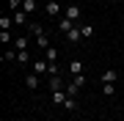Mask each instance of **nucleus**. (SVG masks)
Returning a JSON list of instances; mask_svg holds the SVG:
<instances>
[{
  "label": "nucleus",
  "instance_id": "nucleus-18",
  "mask_svg": "<svg viewBox=\"0 0 124 121\" xmlns=\"http://www.w3.org/2000/svg\"><path fill=\"white\" fill-rule=\"evenodd\" d=\"M102 94H105V96H113V94H116L113 83H105V85H102Z\"/></svg>",
  "mask_w": 124,
  "mask_h": 121
},
{
  "label": "nucleus",
  "instance_id": "nucleus-15",
  "mask_svg": "<svg viewBox=\"0 0 124 121\" xmlns=\"http://www.w3.org/2000/svg\"><path fill=\"white\" fill-rule=\"evenodd\" d=\"M69 69H72V74H83V63H80V61H72Z\"/></svg>",
  "mask_w": 124,
  "mask_h": 121
},
{
  "label": "nucleus",
  "instance_id": "nucleus-16",
  "mask_svg": "<svg viewBox=\"0 0 124 121\" xmlns=\"http://www.w3.org/2000/svg\"><path fill=\"white\" fill-rule=\"evenodd\" d=\"M28 28H31V33H33V36H44V30H41V25H39V22H31Z\"/></svg>",
  "mask_w": 124,
  "mask_h": 121
},
{
  "label": "nucleus",
  "instance_id": "nucleus-29",
  "mask_svg": "<svg viewBox=\"0 0 124 121\" xmlns=\"http://www.w3.org/2000/svg\"><path fill=\"white\" fill-rule=\"evenodd\" d=\"M72 3H77V0H72Z\"/></svg>",
  "mask_w": 124,
  "mask_h": 121
},
{
  "label": "nucleus",
  "instance_id": "nucleus-10",
  "mask_svg": "<svg viewBox=\"0 0 124 121\" xmlns=\"http://www.w3.org/2000/svg\"><path fill=\"white\" fill-rule=\"evenodd\" d=\"M14 25V17L8 14V17H0V30H8V28Z\"/></svg>",
  "mask_w": 124,
  "mask_h": 121
},
{
  "label": "nucleus",
  "instance_id": "nucleus-19",
  "mask_svg": "<svg viewBox=\"0 0 124 121\" xmlns=\"http://www.w3.org/2000/svg\"><path fill=\"white\" fill-rule=\"evenodd\" d=\"M61 107H66V110H77V102H75V96H69L66 102L61 105Z\"/></svg>",
  "mask_w": 124,
  "mask_h": 121
},
{
  "label": "nucleus",
  "instance_id": "nucleus-20",
  "mask_svg": "<svg viewBox=\"0 0 124 121\" xmlns=\"http://www.w3.org/2000/svg\"><path fill=\"white\" fill-rule=\"evenodd\" d=\"M36 44H39L41 50H47V47H50V41H47V36H36Z\"/></svg>",
  "mask_w": 124,
  "mask_h": 121
},
{
  "label": "nucleus",
  "instance_id": "nucleus-28",
  "mask_svg": "<svg viewBox=\"0 0 124 121\" xmlns=\"http://www.w3.org/2000/svg\"><path fill=\"white\" fill-rule=\"evenodd\" d=\"M47 121H55V118H47Z\"/></svg>",
  "mask_w": 124,
  "mask_h": 121
},
{
  "label": "nucleus",
  "instance_id": "nucleus-14",
  "mask_svg": "<svg viewBox=\"0 0 124 121\" xmlns=\"http://www.w3.org/2000/svg\"><path fill=\"white\" fill-rule=\"evenodd\" d=\"M116 80V72L113 69H105V72H102V83H113Z\"/></svg>",
  "mask_w": 124,
  "mask_h": 121
},
{
  "label": "nucleus",
  "instance_id": "nucleus-11",
  "mask_svg": "<svg viewBox=\"0 0 124 121\" xmlns=\"http://www.w3.org/2000/svg\"><path fill=\"white\" fill-rule=\"evenodd\" d=\"M44 55H47L44 61H50V63H55V58H58V50H55V47H47V50H44Z\"/></svg>",
  "mask_w": 124,
  "mask_h": 121
},
{
  "label": "nucleus",
  "instance_id": "nucleus-22",
  "mask_svg": "<svg viewBox=\"0 0 124 121\" xmlns=\"http://www.w3.org/2000/svg\"><path fill=\"white\" fill-rule=\"evenodd\" d=\"M17 52H19V55H17V61H19V63H28V61H31V58H28V52H25V50H17Z\"/></svg>",
  "mask_w": 124,
  "mask_h": 121
},
{
  "label": "nucleus",
  "instance_id": "nucleus-21",
  "mask_svg": "<svg viewBox=\"0 0 124 121\" xmlns=\"http://www.w3.org/2000/svg\"><path fill=\"white\" fill-rule=\"evenodd\" d=\"M17 55H19V52H14V50H6V55H3V61H17Z\"/></svg>",
  "mask_w": 124,
  "mask_h": 121
},
{
  "label": "nucleus",
  "instance_id": "nucleus-13",
  "mask_svg": "<svg viewBox=\"0 0 124 121\" xmlns=\"http://www.w3.org/2000/svg\"><path fill=\"white\" fill-rule=\"evenodd\" d=\"M80 33H83V39H91L94 36V25H80Z\"/></svg>",
  "mask_w": 124,
  "mask_h": 121
},
{
  "label": "nucleus",
  "instance_id": "nucleus-26",
  "mask_svg": "<svg viewBox=\"0 0 124 121\" xmlns=\"http://www.w3.org/2000/svg\"><path fill=\"white\" fill-rule=\"evenodd\" d=\"M8 3H11V11H19V8H22V0H8Z\"/></svg>",
  "mask_w": 124,
  "mask_h": 121
},
{
  "label": "nucleus",
  "instance_id": "nucleus-2",
  "mask_svg": "<svg viewBox=\"0 0 124 121\" xmlns=\"http://www.w3.org/2000/svg\"><path fill=\"white\" fill-rule=\"evenodd\" d=\"M66 17L72 19V22H75V19H80V17H83V11H80V6H77V3H72L69 8H66Z\"/></svg>",
  "mask_w": 124,
  "mask_h": 121
},
{
  "label": "nucleus",
  "instance_id": "nucleus-9",
  "mask_svg": "<svg viewBox=\"0 0 124 121\" xmlns=\"http://www.w3.org/2000/svg\"><path fill=\"white\" fill-rule=\"evenodd\" d=\"M36 8H39L36 0H22V11H25V14H36Z\"/></svg>",
  "mask_w": 124,
  "mask_h": 121
},
{
  "label": "nucleus",
  "instance_id": "nucleus-17",
  "mask_svg": "<svg viewBox=\"0 0 124 121\" xmlns=\"http://www.w3.org/2000/svg\"><path fill=\"white\" fill-rule=\"evenodd\" d=\"M77 91H80V85H77L75 80H72V83L66 85V94H69V96H77Z\"/></svg>",
  "mask_w": 124,
  "mask_h": 121
},
{
  "label": "nucleus",
  "instance_id": "nucleus-7",
  "mask_svg": "<svg viewBox=\"0 0 124 121\" xmlns=\"http://www.w3.org/2000/svg\"><path fill=\"white\" fill-rule=\"evenodd\" d=\"M63 85H66V83L61 80V74H55V77H50V88H53V91H63Z\"/></svg>",
  "mask_w": 124,
  "mask_h": 121
},
{
  "label": "nucleus",
  "instance_id": "nucleus-3",
  "mask_svg": "<svg viewBox=\"0 0 124 121\" xmlns=\"http://www.w3.org/2000/svg\"><path fill=\"white\" fill-rule=\"evenodd\" d=\"M44 11L50 14V17H58V14H61V6H58L55 0H47V6H44Z\"/></svg>",
  "mask_w": 124,
  "mask_h": 121
},
{
  "label": "nucleus",
  "instance_id": "nucleus-30",
  "mask_svg": "<svg viewBox=\"0 0 124 121\" xmlns=\"http://www.w3.org/2000/svg\"><path fill=\"white\" fill-rule=\"evenodd\" d=\"M121 30H124V25H121Z\"/></svg>",
  "mask_w": 124,
  "mask_h": 121
},
{
  "label": "nucleus",
  "instance_id": "nucleus-12",
  "mask_svg": "<svg viewBox=\"0 0 124 121\" xmlns=\"http://www.w3.org/2000/svg\"><path fill=\"white\" fill-rule=\"evenodd\" d=\"M25 83H28V88H39V74H28Z\"/></svg>",
  "mask_w": 124,
  "mask_h": 121
},
{
  "label": "nucleus",
  "instance_id": "nucleus-5",
  "mask_svg": "<svg viewBox=\"0 0 124 121\" xmlns=\"http://www.w3.org/2000/svg\"><path fill=\"white\" fill-rule=\"evenodd\" d=\"M11 17H14V25H28V14H25L22 8H19V11H14Z\"/></svg>",
  "mask_w": 124,
  "mask_h": 121
},
{
  "label": "nucleus",
  "instance_id": "nucleus-27",
  "mask_svg": "<svg viewBox=\"0 0 124 121\" xmlns=\"http://www.w3.org/2000/svg\"><path fill=\"white\" fill-rule=\"evenodd\" d=\"M75 83L80 85V88H83V83H85V74H75Z\"/></svg>",
  "mask_w": 124,
  "mask_h": 121
},
{
  "label": "nucleus",
  "instance_id": "nucleus-8",
  "mask_svg": "<svg viewBox=\"0 0 124 121\" xmlns=\"http://www.w3.org/2000/svg\"><path fill=\"white\" fill-rule=\"evenodd\" d=\"M66 99H69L66 88H63V91H53V102H55V105H63V102H66Z\"/></svg>",
  "mask_w": 124,
  "mask_h": 121
},
{
  "label": "nucleus",
  "instance_id": "nucleus-23",
  "mask_svg": "<svg viewBox=\"0 0 124 121\" xmlns=\"http://www.w3.org/2000/svg\"><path fill=\"white\" fill-rule=\"evenodd\" d=\"M47 74H50V77H55V74H61V72H58V63H50V66H47Z\"/></svg>",
  "mask_w": 124,
  "mask_h": 121
},
{
  "label": "nucleus",
  "instance_id": "nucleus-6",
  "mask_svg": "<svg viewBox=\"0 0 124 121\" xmlns=\"http://www.w3.org/2000/svg\"><path fill=\"white\" fill-rule=\"evenodd\" d=\"M47 61H33V74H47Z\"/></svg>",
  "mask_w": 124,
  "mask_h": 121
},
{
  "label": "nucleus",
  "instance_id": "nucleus-24",
  "mask_svg": "<svg viewBox=\"0 0 124 121\" xmlns=\"http://www.w3.org/2000/svg\"><path fill=\"white\" fill-rule=\"evenodd\" d=\"M14 47H17V50H25L28 47V39H14Z\"/></svg>",
  "mask_w": 124,
  "mask_h": 121
},
{
  "label": "nucleus",
  "instance_id": "nucleus-25",
  "mask_svg": "<svg viewBox=\"0 0 124 121\" xmlns=\"http://www.w3.org/2000/svg\"><path fill=\"white\" fill-rule=\"evenodd\" d=\"M0 41H3V44H8V41H11V33H8V30H0Z\"/></svg>",
  "mask_w": 124,
  "mask_h": 121
},
{
  "label": "nucleus",
  "instance_id": "nucleus-4",
  "mask_svg": "<svg viewBox=\"0 0 124 121\" xmlns=\"http://www.w3.org/2000/svg\"><path fill=\"white\" fill-rule=\"evenodd\" d=\"M72 28H75V22H72L69 17H61V22H58V30H61V33H69Z\"/></svg>",
  "mask_w": 124,
  "mask_h": 121
},
{
  "label": "nucleus",
  "instance_id": "nucleus-1",
  "mask_svg": "<svg viewBox=\"0 0 124 121\" xmlns=\"http://www.w3.org/2000/svg\"><path fill=\"white\" fill-rule=\"evenodd\" d=\"M66 41H69V44H77V41H83V33H80V28H72V30L66 33Z\"/></svg>",
  "mask_w": 124,
  "mask_h": 121
}]
</instances>
